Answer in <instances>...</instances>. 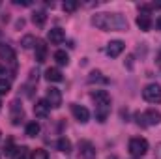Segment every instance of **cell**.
Masks as SVG:
<instances>
[{
	"instance_id": "6da1fadb",
	"label": "cell",
	"mask_w": 161,
	"mask_h": 159,
	"mask_svg": "<svg viewBox=\"0 0 161 159\" xmlns=\"http://www.w3.org/2000/svg\"><path fill=\"white\" fill-rule=\"evenodd\" d=\"M92 25L99 30H118L125 32L127 30V21L120 13H96L92 17Z\"/></svg>"
},
{
	"instance_id": "484cf974",
	"label": "cell",
	"mask_w": 161,
	"mask_h": 159,
	"mask_svg": "<svg viewBox=\"0 0 161 159\" xmlns=\"http://www.w3.org/2000/svg\"><path fill=\"white\" fill-rule=\"evenodd\" d=\"M99 75H101V73H99V71H92V73H90V82H94V80H103V82H105V79H101V77H99Z\"/></svg>"
},
{
	"instance_id": "f546056e",
	"label": "cell",
	"mask_w": 161,
	"mask_h": 159,
	"mask_svg": "<svg viewBox=\"0 0 161 159\" xmlns=\"http://www.w3.org/2000/svg\"><path fill=\"white\" fill-rule=\"evenodd\" d=\"M0 109H2V103H0Z\"/></svg>"
},
{
	"instance_id": "e0dca14e",
	"label": "cell",
	"mask_w": 161,
	"mask_h": 159,
	"mask_svg": "<svg viewBox=\"0 0 161 159\" xmlns=\"http://www.w3.org/2000/svg\"><path fill=\"white\" fill-rule=\"evenodd\" d=\"M45 58H47V45L38 40V43H36V60L41 64V62H45Z\"/></svg>"
},
{
	"instance_id": "d4e9b609",
	"label": "cell",
	"mask_w": 161,
	"mask_h": 159,
	"mask_svg": "<svg viewBox=\"0 0 161 159\" xmlns=\"http://www.w3.org/2000/svg\"><path fill=\"white\" fill-rule=\"evenodd\" d=\"M15 150H17V148L13 146V142H11V140H8V142L4 144V154H6V156H13V154H15Z\"/></svg>"
},
{
	"instance_id": "5bb4252c",
	"label": "cell",
	"mask_w": 161,
	"mask_h": 159,
	"mask_svg": "<svg viewBox=\"0 0 161 159\" xmlns=\"http://www.w3.org/2000/svg\"><path fill=\"white\" fill-rule=\"evenodd\" d=\"M0 60H6V62H13V60H15L13 49H11L9 45H6V43L0 45Z\"/></svg>"
},
{
	"instance_id": "8fae6325",
	"label": "cell",
	"mask_w": 161,
	"mask_h": 159,
	"mask_svg": "<svg viewBox=\"0 0 161 159\" xmlns=\"http://www.w3.org/2000/svg\"><path fill=\"white\" fill-rule=\"evenodd\" d=\"M47 40L51 41L53 45H60L62 41L66 40V34H64L62 28H51L49 34H47Z\"/></svg>"
},
{
	"instance_id": "7402d4cb",
	"label": "cell",
	"mask_w": 161,
	"mask_h": 159,
	"mask_svg": "<svg viewBox=\"0 0 161 159\" xmlns=\"http://www.w3.org/2000/svg\"><path fill=\"white\" fill-rule=\"evenodd\" d=\"M62 8H64V11H66V13H73V11L79 8V2H75V0H66Z\"/></svg>"
},
{
	"instance_id": "2e32d148",
	"label": "cell",
	"mask_w": 161,
	"mask_h": 159,
	"mask_svg": "<svg viewBox=\"0 0 161 159\" xmlns=\"http://www.w3.org/2000/svg\"><path fill=\"white\" fill-rule=\"evenodd\" d=\"M56 148H58V152H62V154H71V140L69 139H66V137H62V139H58V142H56Z\"/></svg>"
},
{
	"instance_id": "603a6c76",
	"label": "cell",
	"mask_w": 161,
	"mask_h": 159,
	"mask_svg": "<svg viewBox=\"0 0 161 159\" xmlns=\"http://www.w3.org/2000/svg\"><path fill=\"white\" fill-rule=\"evenodd\" d=\"M32 159H49V154H47V150H43V148H36V150L32 152Z\"/></svg>"
},
{
	"instance_id": "277c9868",
	"label": "cell",
	"mask_w": 161,
	"mask_h": 159,
	"mask_svg": "<svg viewBox=\"0 0 161 159\" xmlns=\"http://www.w3.org/2000/svg\"><path fill=\"white\" fill-rule=\"evenodd\" d=\"M142 97H144V101H148V103H161V86L156 84V82L144 86Z\"/></svg>"
},
{
	"instance_id": "8992f818",
	"label": "cell",
	"mask_w": 161,
	"mask_h": 159,
	"mask_svg": "<svg viewBox=\"0 0 161 159\" xmlns=\"http://www.w3.org/2000/svg\"><path fill=\"white\" fill-rule=\"evenodd\" d=\"M47 103L53 107V109H58L62 105V94L58 88H49L47 90Z\"/></svg>"
},
{
	"instance_id": "7a4b0ae2",
	"label": "cell",
	"mask_w": 161,
	"mask_h": 159,
	"mask_svg": "<svg viewBox=\"0 0 161 159\" xmlns=\"http://www.w3.org/2000/svg\"><path fill=\"white\" fill-rule=\"evenodd\" d=\"M148 152V140L142 137H133L129 140V154L133 157H142Z\"/></svg>"
},
{
	"instance_id": "ac0fdd59",
	"label": "cell",
	"mask_w": 161,
	"mask_h": 159,
	"mask_svg": "<svg viewBox=\"0 0 161 159\" xmlns=\"http://www.w3.org/2000/svg\"><path fill=\"white\" fill-rule=\"evenodd\" d=\"M54 60H56L58 66H68L69 64V56H68L66 51H56L54 52Z\"/></svg>"
},
{
	"instance_id": "d6986e66",
	"label": "cell",
	"mask_w": 161,
	"mask_h": 159,
	"mask_svg": "<svg viewBox=\"0 0 161 159\" xmlns=\"http://www.w3.org/2000/svg\"><path fill=\"white\" fill-rule=\"evenodd\" d=\"M32 23H34L36 26H43V25L47 23V13H45V11H36V13L32 15Z\"/></svg>"
},
{
	"instance_id": "f1b7e54d",
	"label": "cell",
	"mask_w": 161,
	"mask_h": 159,
	"mask_svg": "<svg viewBox=\"0 0 161 159\" xmlns=\"http://www.w3.org/2000/svg\"><path fill=\"white\" fill-rule=\"evenodd\" d=\"M156 25H158V28L161 30V15H159V19H158V23H156Z\"/></svg>"
},
{
	"instance_id": "4fadbf2b",
	"label": "cell",
	"mask_w": 161,
	"mask_h": 159,
	"mask_svg": "<svg viewBox=\"0 0 161 159\" xmlns=\"http://www.w3.org/2000/svg\"><path fill=\"white\" fill-rule=\"evenodd\" d=\"M23 114H25V112H23V107L19 105V101H13V103H11V123H13V125H19Z\"/></svg>"
},
{
	"instance_id": "9a60e30c",
	"label": "cell",
	"mask_w": 161,
	"mask_h": 159,
	"mask_svg": "<svg viewBox=\"0 0 161 159\" xmlns=\"http://www.w3.org/2000/svg\"><path fill=\"white\" fill-rule=\"evenodd\" d=\"M45 79L49 80V82H60L64 77H62L60 69H56V68H49V69L45 71Z\"/></svg>"
},
{
	"instance_id": "ba28073f",
	"label": "cell",
	"mask_w": 161,
	"mask_h": 159,
	"mask_svg": "<svg viewBox=\"0 0 161 159\" xmlns=\"http://www.w3.org/2000/svg\"><path fill=\"white\" fill-rule=\"evenodd\" d=\"M71 112H73L75 120L80 122V123H86V122L90 120V112H88V109L82 107V105H71Z\"/></svg>"
},
{
	"instance_id": "52a82bcc",
	"label": "cell",
	"mask_w": 161,
	"mask_h": 159,
	"mask_svg": "<svg viewBox=\"0 0 161 159\" xmlns=\"http://www.w3.org/2000/svg\"><path fill=\"white\" fill-rule=\"evenodd\" d=\"M124 49H125V43L120 40H114L107 45V54L111 58H116V56H120L122 52H124Z\"/></svg>"
},
{
	"instance_id": "5b68a950",
	"label": "cell",
	"mask_w": 161,
	"mask_h": 159,
	"mask_svg": "<svg viewBox=\"0 0 161 159\" xmlns=\"http://www.w3.org/2000/svg\"><path fill=\"white\" fill-rule=\"evenodd\" d=\"M92 97L96 101V107H111V96L107 90H96Z\"/></svg>"
},
{
	"instance_id": "30bf717a",
	"label": "cell",
	"mask_w": 161,
	"mask_h": 159,
	"mask_svg": "<svg viewBox=\"0 0 161 159\" xmlns=\"http://www.w3.org/2000/svg\"><path fill=\"white\" fill-rule=\"evenodd\" d=\"M79 159H96V150L88 140L80 142V152H79Z\"/></svg>"
},
{
	"instance_id": "83f0119b",
	"label": "cell",
	"mask_w": 161,
	"mask_h": 159,
	"mask_svg": "<svg viewBox=\"0 0 161 159\" xmlns=\"http://www.w3.org/2000/svg\"><path fill=\"white\" fill-rule=\"evenodd\" d=\"M2 75H6V69H4V66L0 64V77H2Z\"/></svg>"
},
{
	"instance_id": "cb8c5ba5",
	"label": "cell",
	"mask_w": 161,
	"mask_h": 159,
	"mask_svg": "<svg viewBox=\"0 0 161 159\" xmlns=\"http://www.w3.org/2000/svg\"><path fill=\"white\" fill-rule=\"evenodd\" d=\"M11 90V84H9V80H6V79H0V94L4 96V94H8Z\"/></svg>"
},
{
	"instance_id": "ffe728a7",
	"label": "cell",
	"mask_w": 161,
	"mask_h": 159,
	"mask_svg": "<svg viewBox=\"0 0 161 159\" xmlns=\"http://www.w3.org/2000/svg\"><path fill=\"white\" fill-rule=\"evenodd\" d=\"M36 43H38V40H36L32 34H26V36L21 40V45H23V49H32V47H36Z\"/></svg>"
},
{
	"instance_id": "7c38bea8",
	"label": "cell",
	"mask_w": 161,
	"mask_h": 159,
	"mask_svg": "<svg viewBox=\"0 0 161 159\" xmlns=\"http://www.w3.org/2000/svg\"><path fill=\"white\" fill-rule=\"evenodd\" d=\"M137 26H139L142 32H148V30L152 28V17L142 11L141 15H137Z\"/></svg>"
},
{
	"instance_id": "9c48e42d",
	"label": "cell",
	"mask_w": 161,
	"mask_h": 159,
	"mask_svg": "<svg viewBox=\"0 0 161 159\" xmlns=\"http://www.w3.org/2000/svg\"><path fill=\"white\" fill-rule=\"evenodd\" d=\"M49 112H51V105L47 103V99L36 101V105H34V114H36L38 118H47Z\"/></svg>"
},
{
	"instance_id": "44dd1931",
	"label": "cell",
	"mask_w": 161,
	"mask_h": 159,
	"mask_svg": "<svg viewBox=\"0 0 161 159\" xmlns=\"http://www.w3.org/2000/svg\"><path fill=\"white\" fill-rule=\"evenodd\" d=\"M38 133H40V123H38V122L26 123V137H36Z\"/></svg>"
},
{
	"instance_id": "3957f363",
	"label": "cell",
	"mask_w": 161,
	"mask_h": 159,
	"mask_svg": "<svg viewBox=\"0 0 161 159\" xmlns=\"http://www.w3.org/2000/svg\"><path fill=\"white\" fill-rule=\"evenodd\" d=\"M137 120H139V123H142V125H159L161 123V112L156 111V109H148V111H144L142 114H137Z\"/></svg>"
},
{
	"instance_id": "4316f807",
	"label": "cell",
	"mask_w": 161,
	"mask_h": 159,
	"mask_svg": "<svg viewBox=\"0 0 161 159\" xmlns=\"http://www.w3.org/2000/svg\"><path fill=\"white\" fill-rule=\"evenodd\" d=\"M156 159H161V142L156 146Z\"/></svg>"
}]
</instances>
